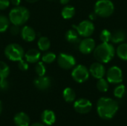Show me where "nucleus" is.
Masks as SVG:
<instances>
[{
    "label": "nucleus",
    "instance_id": "1",
    "mask_svg": "<svg viewBox=\"0 0 127 126\" xmlns=\"http://www.w3.org/2000/svg\"><path fill=\"white\" fill-rule=\"evenodd\" d=\"M118 110V103L108 97H101L97 103V111L100 118L111 120Z\"/></svg>",
    "mask_w": 127,
    "mask_h": 126
},
{
    "label": "nucleus",
    "instance_id": "2",
    "mask_svg": "<svg viewBox=\"0 0 127 126\" xmlns=\"http://www.w3.org/2000/svg\"><path fill=\"white\" fill-rule=\"evenodd\" d=\"M115 50L109 42H103L94 50L95 58L100 63H108L115 56Z\"/></svg>",
    "mask_w": 127,
    "mask_h": 126
},
{
    "label": "nucleus",
    "instance_id": "3",
    "mask_svg": "<svg viewBox=\"0 0 127 126\" xmlns=\"http://www.w3.org/2000/svg\"><path fill=\"white\" fill-rule=\"evenodd\" d=\"M29 10L21 6H16L13 8L9 13V20L13 25L20 26L25 24L29 19Z\"/></svg>",
    "mask_w": 127,
    "mask_h": 126
},
{
    "label": "nucleus",
    "instance_id": "4",
    "mask_svg": "<svg viewBox=\"0 0 127 126\" xmlns=\"http://www.w3.org/2000/svg\"><path fill=\"white\" fill-rule=\"evenodd\" d=\"M114 10V4L110 0H98L94 7L96 15L104 18L110 16L113 13Z\"/></svg>",
    "mask_w": 127,
    "mask_h": 126
},
{
    "label": "nucleus",
    "instance_id": "5",
    "mask_svg": "<svg viewBox=\"0 0 127 126\" xmlns=\"http://www.w3.org/2000/svg\"><path fill=\"white\" fill-rule=\"evenodd\" d=\"M4 55L5 56L13 62H18L22 59L25 53L22 47L18 44H10L4 49Z\"/></svg>",
    "mask_w": 127,
    "mask_h": 126
},
{
    "label": "nucleus",
    "instance_id": "6",
    "mask_svg": "<svg viewBox=\"0 0 127 126\" xmlns=\"http://www.w3.org/2000/svg\"><path fill=\"white\" fill-rule=\"evenodd\" d=\"M71 76L77 82L83 83L89 79V71L86 66L79 65L73 69L71 72Z\"/></svg>",
    "mask_w": 127,
    "mask_h": 126
},
{
    "label": "nucleus",
    "instance_id": "7",
    "mask_svg": "<svg viewBox=\"0 0 127 126\" xmlns=\"http://www.w3.org/2000/svg\"><path fill=\"white\" fill-rule=\"evenodd\" d=\"M73 27L75 28L80 36L83 37H89L95 30L94 24L89 20H84L78 25H74Z\"/></svg>",
    "mask_w": 127,
    "mask_h": 126
},
{
    "label": "nucleus",
    "instance_id": "8",
    "mask_svg": "<svg viewBox=\"0 0 127 126\" xmlns=\"http://www.w3.org/2000/svg\"><path fill=\"white\" fill-rule=\"evenodd\" d=\"M57 63L63 69L68 70L73 68L76 65L75 58L68 53H60L57 56Z\"/></svg>",
    "mask_w": 127,
    "mask_h": 126
},
{
    "label": "nucleus",
    "instance_id": "9",
    "mask_svg": "<svg viewBox=\"0 0 127 126\" xmlns=\"http://www.w3.org/2000/svg\"><path fill=\"white\" fill-rule=\"evenodd\" d=\"M107 81L112 84H118L123 81V73L121 69L118 66L111 67L106 74Z\"/></svg>",
    "mask_w": 127,
    "mask_h": 126
},
{
    "label": "nucleus",
    "instance_id": "10",
    "mask_svg": "<svg viewBox=\"0 0 127 126\" xmlns=\"http://www.w3.org/2000/svg\"><path fill=\"white\" fill-rule=\"evenodd\" d=\"M92 108V102L86 99H79L77 101H75L74 104V110L81 114H88L90 112Z\"/></svg>",
    "mask_w": 127,
    "mask_h": 126
},
{
    "label": "nucleus",
    "instance_id": "11",
    "mask_svg": "<svg viewBox=\"0 0 127 126\" xmlns=\"http://www.w3.org/2000/svg\"><path fill=\"white\" fill-rule=\"evenodd\" d=\"M95 48V42L93 39L86 37L83 40L80 42L79 50L83 54L91 53Z\"/></svg>",
    "mask_w": 127,
    "mask_h": 126
},
{
    "label": "nucleus",
    "instance_id": "12",
    "mask_svg": "<svg viewBox=\"0 0 127 126\" xmlns=\"http://www.w3.org/2000/svg\"><path fill=\"white\" fill-rule=\"evenodd\" d=\"M89 73L92 74V76L95 78V79H101L103 78L105 74H106V70L104 66L100 63V62H95L93 63L89 68Z\"/></svg>",
    "mask_w": 127,
    "mask_h": 126
},
{
    "label": "nucleus",
    "instance_id": "13",
    "mask_svg": "<svg viewBox=\"0 0 127 126\" xmlns=\"http://www.w3.org/2000/svg\"><path fill=\"white\" fill-rule=\"evenodd\" d=\"M33 84L36 88L41 91H45L50 88L51 85V80L48 76H39L34 79Z\"/></svg>",
    "mask_w": 127,
    "mask_h": 126
},
{
    "label": "nucleus",
    "instance_id": "14",
    "mask_svg": "<svg viewBox=\"0 0 127 126\" xmlns=\"http://www.w3.org/2000/svg\"><path fill=\"white\" fill-rule=\"evenodd\" d=\"M21 36L22 39L26 42H33L36 38V32L35 30L29 27V26H24L21 30Z\"/></svg>",
    "mask_w": 127,
    "mask_h": 126
},
{
    "label": "nucleus",
    "instance_id": "15",
    "mask_svg": "<svg viewBox=\"0 0 127 126\" xmlns=\"http://www.w3.org/2000/svg\"><path fill=\"white\" fill-rule=\"evenodd\" d=\"M14 123L16 126H28L30 124V118L24 112H19L14 116Z\"/></svg>",
    "mask_w": 127,
    "mask_h": 126
},
{
    "label": "nucleus",
    "instance_id": "16",
    "mask_svg": "<svg viewBox=\"0 0 127 126\" xmlns=\"http://www.w3.org/2000/svg\"><path fill=\"white\" fill-rule=\"evenodd\" d=\"M25 58L28 62L36 63L40 59L41 53L36 49H30L25 53Z\"/></svg>",
    "mask_w": 127,
    "mask_h": 126
},
{
    "label": "nucleus",
    "instance_id": "17",
    "mask_svg": "<svg viewBox=\"0 0 127 126\" xmlns=\"http://www.w3.org/2000/svg\"><path fill=\"white\" fill-rule=\"evenodd\" d=\"M41 120L47 126H52L56 121L55 114L51 110H45L41 114Z\"/></svg>",
    "mask_w": 127,
    "mask_h": 126
},
{
    "label": "nucleus",
    "instance_id": "18",
    "mask_svg": "<svg viewBox=\"0 0 127 126\" xmlns=\"http://www.w3.org/2000/svg\"><path fill=\"white\" fill-rule=\"evenodd\" d=\"M79 34L76 30H68L66 33H65V39L66 40L71 43V44H76L80 42V38H79Z\"/></svg>",
    "mask_w": 127,
    "mask_h": 126
},
{
    "label": "nucleus",
    "instance_id": "19",
    "mask_svg": "<svg viewBox=\"0 0 127 126\" xmlns=\"http://www.w3.org/2000/svg\"><path fill=\"white\" fill-rule=\"evenodd\" d=\"M63 99L67 102H72L76 98V94L74 91L71 88H66L64 89L63 93Z\"/></svg>",
    "mask_w": 127,
    "mask_h": 126
},
{
    "label": "nucleus",
    "instance_id": "20",
    "mask_svg": "<svg viewBox=\"0 0 127 126\" xmlns=\"http://www.w3.org/2000/svg\"><path fill=\"white\" fill-rule=\"evenodd\" d=\"M126 39V33L123 30H117L112 33L111 41L113 43H121Z\"/></svg>",
    "mask_w": 127,
    "mask_h": 126
},
{
    "label": "nucleus",
    "instance_id": "21",
    "mask_svg": "<svg viewBox=\"0 0 127 126\" xmlns=\"http://www.w3.org/2000/svg\"><path fill=\"white\" fill-rule=\"evenodd\" d=\"M61 14H62V16L65 19H71L74 16V14H75V9L72 6L67 5V6L63 7V9L62 10Z\"/></svg>",
    "mask_w": 127,
    "mask_h": 126
},
{
    "label": "nucleus",
    "instance_id": "22",
    "mask_svg": "<svg viewBox=\"0 0 127 126\" xmlns=\"http://www.w3.org/2000/svg\"><path fill=\"white\" fill-rule=\"evenodd\" d=\"M117 55L122 60L127 61V43H121L117 48Z\"/></svg>",
    "mask_w": 127,
    "mask_h": 126
},
{
    "label": "nucleus",
    "instance_id": "23",
    "mask_svg": "<svg viewBox=\"0 0 127 126\" xmlns=\"http://www.w3.org/2000/svg\"><path fill=\"white\" fill-rule=\"evenodd\" d=\"M37 45H38L39 48L41 50L45 51V50H47L49 49V48L51 46V42H50V40L47 37L41 36L39 38V39L38 40Z\"/></svg>",
    "mask_w": 127,
    "mask_h": 126
},
{
    "label": "nucleus",
    "instance_id": "24",
    "mask_svg": "<svg viewBox=\"0 0 127 126\" xmlns=\"http://www.w3.org/2000/svg\"><path fill=\"white\" fill-rule=\"evenodd\" d=\"M10 74V68L8 65L0 61V79H6Z\"/></svg>",
    "mask_w": 127,
    "mask_h": 126
},
{
    "label": "nucleus",
    "instance_id": "25",
    "mask_svg": "<svg viewBox=\"0 0 127 126\" xmlns=\"http://www.w3.org/2000/svg\"><path fill=\"white\" fill-rule=\"evenodd\" d=\"M96 85L97 90L100 92H106L109 89V82L103 78L99 79Z\"/></svg>",
    "mask_w": 127,
    "mask_h": 126
},
{
    "label": "nucleus",
    "instance_id": "26",
    "mask_svg": "<svg viewBox=\"0 0 127 126\" xmlns=\"http://www.w3.org/2000/svg\"><path fill=\"white\" fill-rule=\"evenodd\" d=\"M10 25V20L7 17L3 15H0V33H3L8 28Z\"/></svg>",
    "mask_w": 127,
    "mask_h": 126
},
{
    "label": "nucleus",
    "instance_id": "27",
    "mask_svg": "<svg viewBox=\"0 0 127 126\" xmlns=\"http://www.w3.org/2000/svg\"><path fill=\"white\" fill-rule=\"evenodd\" d=\"M57 59V56L55 55V53H52V52H48L45 53L42 55V60L43 62L45 63H52L53 62H54Z\"/></svg>",
    "mask_w": 127,
    "mask_h": 126
},
{
    "label": "nucleus",
    "instance_id": "28",
    "mask_svg": "<svg viewBox=\"0 0 127 126\" xmlns=\"http://www.w3.org/2000/svg\"><path fill=\"white\" fill-rule=\"evenodd\" d=\"M35 71L39 76H42L46 72V68L43 62H39L35 66Z\"/></svg>",
    "mask_w": 127,
    "mask_h": 126
},
{
    "label": "nucleus",
    "instance_id": "29",
    "mask_svg": "<svg viewBox=\"0 0 127 126\" xmlns=\"http://www.w3.org/2000/svg\"><path fill=\"white\" fill-rule=\"evenodd\" d=\"M126 93V87L124 85H118L114 90V95L117 98H122Z\"/></svg>",
    "mask_w": 127,
    "mask_h": 126
},
{
    "label": "nucleus",
    "instance_id": "30",
    "mask_svg": "<svg viewBox=\"0 0 127 126\" xmlns=\"http://www.w3.org/2000/svg\"><path fill=\"white\" fill-rule=\"evenodd\" d=\"M111 37L112 33L107 29L103 30L100 34V39L102 41V42H109V41H111Z\"/></svg>",
    "mask_w": 127,
    "mask_h": 126
},
{
    "label": "nucleus",
    "instance_id": "31",
    "mask_svg": "<svg viewBox=\"0 0 127 126\" xmlns=\"http://www.w3.org/2000/svg\"><path fill=\"white\" fill-rule=\"evenodd\" d=\"M18 68L21 71H27L28 69V64L27 61H25L23 59L18 61Z\"/></svg>",
    "mask_w": 127,
    "mask_h": 126
},
{
    "label": "nucleus",
    "instance_id": "32",
    "mask_svg": "<svg viewBox=\"0 0 127 126\" xmlns=\"http://www.w3.org/2000/svg\"><path fill=\"white\" fill-rule=\"evenodd\" d=\"M9 88V83L6 79H0V91H7Z\"/></svg>",
    "mask_w": 127,
    "mask_h": 126
},
{
    "label": "nucleus",
    "instance_id": "33",
    "mask_svg": "<svg viewBox=\"0 0 127 126\" xmlns=\"http://www.w3.org/2000/svg\"><path fill=\"white\" fill-rule=\"evenodd\" d=\"M10 32L12 35L13 36H16L19 33V27L18 25H13L10 28Z\"/></svg>",
    "mask_w": 127,
    "mask_h": 126
},
{
    "label": "nucleus",
    "instance_id": "34",
    "mask_svg": "<svg viewBox=\"0 0 127 126\" xmlns=\"http://www.w3.org/2000/svg\"><path fill=\"white\" fill-rule=\"evenodd\" d=\"M10 5V0H0V10H4Z\"/></svg>",
    "mask_w": 127,
    "mask_h": 126
},
{
    "label": "nucleus",
    "instance_id": "35",
    "mask_svg": "<svg viewBox=\"0 0 127 126\" xmlns=\"http://www.w3.org/2000/svg\"><path fill=\"white\" fill-rule=\"evenodd\" d=\"M10 2L14 5V6H19L20 2H21V0H10Z\"/></svg>",
    "mask_w": 127,
    "mask_h": 126
},
{
    "label": "nucleus",
    "instance_id": "36",
    "mask_svg": "<svg viewBox=\"0 0 127 126\" xmlns=\"http://www.w3.org/2000/svg\"><path fill=\"white\" fill-rule=\"evenodd\" d=\"M96 13H91L90 15H89V18L91 19H95V17H96Z\"/></svg>",
    "mask_w": 127,
    "mask_h": 126
},
{
    "label": "nucleus",
    "instance_id": "37",
    "mask_svg": "<svg viewBox=\"0 0 127 126\" xmlns=\"http://www.w3.org/2000/svg\"><path fill=\"white\" fill-rule=\"evenodd\" d=\"M69 1L70 0H60V1L62 4H67L69 2Z\"/></svg>",
    "mask_w": 127,
    "mask_h": 126
},
{
    "label": "nucleus",
    "instance_id": "38",
    "mask_svg": "<svg viewBox=\"0 0 127 126\" xmlns=\"http://www.w3.org/2000/svg\"><path fill=\"white\" fill-rule=\"evenodd\" d=\"M31 126H45L42 123H33L32 124Z\"/></svg>",
    "mask_w": 127,
    "mask_h": 126
},
{
    "label": "nucleus",
    "instance_id": "39",
    "mask_svg": "<svg viewBox=\"0 0 127 126\" xmlns=\"http://www.w3.org/2000/svg\"><path fill=\"white\" fill-rule=\"evenodd\" d=\"M28 2H30V3H33V2H36L38 0H26Z\"/></svg>",
    "mask_w": 127,
    "mask_h": 126
},
{
    "label": "nucleus",
    "instance_id": "40",
    "mask_svg": "<svg viewBox=\"0 0 127 126\" xmlns=\"http://www.w3.org/2000/svg\"><path fill=\"white\" fill-rule=\"evenodd\" d=\"M2 111V105H1V102L0 101V114H1Z\"/></svg>",
    "mask_w": 127,
    "mask_h": 126
}]
</instances>
